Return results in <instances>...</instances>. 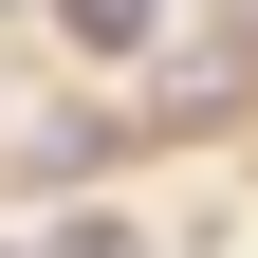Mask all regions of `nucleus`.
<instances>
[{"instance_id": "f03ea898", "label": "nucleus", "mask_w": 258, "mask_h": 258, "mask_svg": "<svg viewBox=\"0 0 258 258\" xmlns=\"http://www.w3.org/2000/svg\"><path fill=\"white\" fill-rule=\"evenodd\" d=\"M37 258H148V221L129 203H74V221H37Z\"/></svg>"}, {"instance_id": "f257e3e1", "label": "nucleus", "mask_w": 258, "mask_h": 258, "mask_svg": "<svg viewBox=\"0 0 258 258\" xmlns=\"http://www.w3.org/2000/svg\"><path fill=\"white\" fill-rule=\"evenodd\" d=\"M74 55H166V0H55Z\"/></svg>"}, {"instance_id": "7ed1b4c3", "label": "nucleus", "mask_w": 258, "mask_h": 258, "mask_svg": "<svg viewBox=\"0 0 258 258\" xmlns=\"http://www.w3.org/2000/svg\"><path fill=\"white\" fill-rule=\"evenodd\" d=\"M0 19H19V0H0Z\"/></svg>"}]
</instances>
